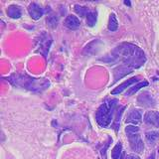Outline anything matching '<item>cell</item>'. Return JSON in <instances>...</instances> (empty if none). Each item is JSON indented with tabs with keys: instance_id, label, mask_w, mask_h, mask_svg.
Listing matches in <instances>:
<instances>
[{
	"instance_id": "obj_16",
	"label": "cell",
	"mask_w": 159,
	"mask_h": 159,
	"mask_svg": "<svg viewBox=\"0 0 159 159\" xmlns=\"http://www.w3.org/2000/svg\"><path fill=\"white\" fill-rule=\"evenodd\" d=\"M122 157V143L118 141L111 150V158L112 159H121Z\"/></svg>"
},
{
	"instance_id": "obj_10",
	"label": "cell",
	"mask_w": 159,
	"mask_h": 159,
	"mask_svg": "<svg viewBox=\"0 0 159 159\" xmlns=\"http://www.w3.org/2000/svg\"><path fill=\"white\" fill-rule=\"evenodd\" d=\"M28 12H29L30 16H31L32 19H34V20H39L40 18L43 16L44 10H43V8L40 6L39 4L33 2V3H31L28 6Z\"/></svg>"
},
{
	"instance_id": "obj_2",
	"label": "cell",
	"mask_w": 159,
	"mask_h": 159,
	"mask_svg": "<svg viewBox=\"0 0 159 159\" xmlns=\"http://www.w3.org/2000/svg\"><path fill=\"white\" fill-rule=\"evenodd\" d=\"M8 82L14 87L22 88L34 93H40L45 91L50 83L46 79H36L23 74H13L8 78Z\"/></svg>"
},
{
	"instance_id": "obj_6",
	"label": "cell",
	"mask_w": 159,
	"mask_h": 159,
	"mask_svg": "<svg viewBox=\"0 0 159 159\" xmlns=\"http://www.w3.org/2000/svg\"><path fill=\"white\" fill-rule=\"evenodd\" d=\"M143 120L148 125H151L154 127H159V112L155 111H147L144 114Z\"/></svg>"
},
{
	"instance_id": "obj_24",
	"label": "cell",
	"mask_w": 159,
	"mask_h": 159,
	"mask_svg": "<svg viewBox=\"0 0 159 159\" xmlns=\"http://www.w3.org/2000/svg\"><path fill=\"white\" fill-rule=\"evenodd\" d=\"M147 159H155V154H154V153H152L150 156H149V157H147Z\"/></svg>"
},
{
	"instance_id": "obj_1",
	"label": "cell",
	"mask_w": 159,
	"mask_h": 159,
	"mask_svg": "<svg viewBox=\"0 0 159 159\" xmlns=\"http://www.w3.org/2000/svg\"><path fill=\"white\" fill-rule=\"evenodd\" d=\"M114 63L121 61L123 65L132 69H137L145 63L146 58L142 50L131 43H121L111 53Z\"/></svg>"
},
{
	"instance_id": "obj_20",
	"label": "cell",
	"mask_w": 159,
	"mask_h": 159,
	"mask_svg": "<svg viewBox=\"0 0 159 159\" xmlns=\"http://www.w3.org/2000/svg\"><path fill=\"white\" fill-rule=\"evenodd\" d=\"M87 24L89 27H93L97 23V13L94 11H89L87 15Z\"/></svg>"
},
{
	"instance_id": "obj_23",
	"label": "cell",
	"mask_w": 159,
	"mask_h": 159,
	"mask_svg": "<svg viewBox=\"0 0 159 159\" xmlns=\"http://www.w3.org/2000/svg\"><path fill=\"white\" fill-rule=\"evenodd\" d=\"M125 159H140L135 154H128V155L125 156Z\"/></svg>"
},
{
	"instance_id": "obj_22",
	"label": "cell",
	"mask_w": 159,
	"mask_h": 159,
	"mask_svg": "<svg viewBox=\"0 0 159 159\" xmlns=\"http://www.w3.org/2000/svg\"><path fill=\"white\" fill-rule=\"evenodd\" d=\"M125 132L126 134H134V133H138L139 132V127L135 125H128L125 127Z\"/></svg>"
},
{
	"instance_id": "obj_7",
	"label": "cell",
	"mask_w": 159,
	"mask_h": 159,
	"mask_svg": "<svg viewBox=\"0 0 159 159\" xmlns=\"http://www.w3.org/2000/svg\"><path fill=\"white\" fill-rule=\"evenodd\" d=\"M132 68L126 66V65H120L117 68L113 70V78H114V82H117L118 80H120L121 78L125 77L126 75L130 74L132 72Z\"/></svg>"
},
{
	"instance_id": "obj_18",
	"label": "cell",
	"mask_w": 159,
	"mask_h": 159,
	"mask_svg": "<svg viewBox=\"0 0 159 159\" xmlns=\"http://www.w3.org/2000/svg\"><path fill=\"white\" fill-rule=\"evenodd\" d=\"M107 28H108L109 31H111V32L116 31L117 28H118V22H117V19H116V15H114L113 13L109 15V20H108Z\"/></svg>"
},
{
	"instance_id": "obj_12",
	"label": "cell",
	"mask_w": 159,
	"mask_h": 159,
	"mask_svg": "<svg viewBox=\"0 0 159 159\" xmlns=\"http://www.w3.org/2000/svg\"><path fill=\"white\" fill-rule=\"evenodd\" d=\"M7 15L12 19H18L21 17L22 15V10L18 5L12 4L7 8Z\"/></svg>"
},
{
	"instance_id": "obj_13",
	"label": "cell",
	"mask_w": 159,
	"mask_h": 159,
	"mask_svg": "<svg viewBox=\"0 0 159 159\" xmlns=\"http://www.w3.org/2000/svg\"><path fill=\"white\" fill-rule=\"evenodd\" d=\"M125 109V107H119V108L116 111V116H114V119L112 122V128L116 130V132L118 131L119 125H120V118L123 113V111Z\"/></svg>"
},
{
	"instance_id": "obj_25",
	"label": "cell",
	"mask_w": 159,
	"mask_h": 159,
	"mask_svg": "<svg viewBox=\"0 0 159 159\" xmlns=\"http://www.w3.org/2000/svg\"><path fill=\"white\" fill-rule=\"evenodd\" d=\"M124 4H125V5H128V6H130V5H131V3L129 2V1H124Z\"/></svg>"
},
{
	"instance_id": "obj_17",
	"label": "cell",
	"mask_w": 159,
	"mask_h": 159,
	"mask_svg": "<svg viewBox=\"0 0 159 159\" xmlns=\"http://www.w3.org/2000/svg\"><path fill=\"white\" fill-rule=\"evenodd\" d=\"M145 137H146V141L150 144V145H153L159 138V131H154V130L148 131L145 133Z\"/></svg>"
},
{
	"instance_id": "obj_5",
	"label": "cell",
	"mask_w": 159,
	"mask_h": 159,
	"mask_svg": "<svg viewBox=\"0 0 159 159\" xmlns=\"http://www.w3.org/2000/svg\"><path fill=\"white\" fill-rule=\"evenodd\" d=\"M141 120H142V112L140 109H136V108L129 111L125 117V122L131 123L132 125H135V124L141 122Z\"/></svg>"
},
{
	"instance_id": "obj_4",
	"label": "cell",
	"mask_w": 159,
	"mask_h": 159,
	"mask_svg": "<svg viewBox=\"0 0 159 159\" xmlns=\"http://www.w3.org/2000/svg\"><path fill=\"white\" fill-rule=\"evenodd\" d=\"M127 138L129 141V145L130 148L134 152L136 153H141L144 149V143L142 139L139 135V133H134V134H127Z\"/></svg>"
},
{
	"instance_id": "obj_8",
	"label": "cell",
	"mask_w": 159,
	"mask_h": 159,
	"mask_svg": "<svg viewBox=\"0 0 159 159\" xmlns=\"http://www.w3.org/2000/svg\"><path fill=\"white\" fill-rule=\"evenodd\" d=\"M137 102L144 107H151L153 106H155L154 98H152L151 94L147 92L141 93L140 96L137 98Z\"/></svg>"
},
{
	"instance_id": "obj_21",
	"label": "cell",
	"mask_w": 159,
	"mask_h": 159,
	"mask_svg": "<svg viewBox=\"0 0 159 159\" xmlns=\"http://www.w3.org/2000/svg\"><path fill=\"white\" fill-rule=\"evenodd\" d=\"M58 22H59V19L57 16L55 15H50V16L47 18V23H48V26L51 27V28H56L58 26Z\"/></svg>"
},
{
	"instance_id": "obj_15",
	"label": "cell",
	"mask_w": 159,
	"mask_h": 159,
	"mask_svg": "<svg viewBox=\"0 0 159 159\" xmlns=\"http://www.w3.org/2000/svg\"><path fill=\"white\" fill-rule=\"evenodd\" d=\"M147 86H148V82H146V81H143V82L138 83L137 84H135V86H133V87L128 89V91H126V93H125V96L126 97H130L131 94L137 93L139 89H141L142 88L147 87Z\"/></svg>"
},
{
	"instance_id": "obj_3",
	"label": "cell",
	"mask_w": 159,
	"mask_h": 159,
	"mask_svg": "<svg viewBox=\"0 0 159 159\" xmlns=\"http://www.w3.org/2000/svg\"><path fill=\"white\" fill-rule=\"evenodd\" d=\"M118 101L116 98L106 99V102L101 104L96 112V120L102 127H107L113 120V116H116V107Z\"/></svg>"
},
{
	"instance_id": "obj_19",
	"label": "cell",
	"mask_w": 159,
	"mask_h": 159,
	"mask_svg": "<svg viewBox=\"0 0 159 159\" xmlns=\"http://www.w3.org/2000/svg\"><path fill=\"white\" fill-rule=\"evenodd\" d=\"M74 10L75 12H76L80 17H84L87 16L88 13H89V9L88 7L86 6H82V5H79V4H76L74 6Z\"/></svg>"
},
{
	"instance_id": "obj_14",
	"label": "cell",
	"mask_w": 159,
	"mask_h": 159,
	"mask_svg": "<svg viewBox=\"0 0 159 159\" xmlns=\"http://www.w3.org/2000/svg\"><path fill=\"white\" fill-rule=\"evenodd\" d=\"M98 44H101V42H99L98 40H94V41L88 44L84 49V55H92V54L97 53V48H98Z\"/></svg>"
},
{
	"instance_id": "obj_11",
	"label": "cell",
	"mask_w": 159,
	"mask_h": 159,
	"mask_svg": "<svg viewBox=\"0 0 159 159\" xmlns=\"http://www.w3.org/2000/svg\"><path fill=\"white\" fill-rule=\"evenodd\" d=\"M65 26L70 30H77L81 26L80 19L75 15H69L65 20Z\"/></svg>"
},
{
	"instance_id": "obj_26",
	"label": "cell",
	"mask_w": 159,
	"mask_h": 159,
	"mask_svg": "<svg viewBox=\"0 0 159 159\" xmlns=\"http://www.w3.org/2000/svg\"><path fill=\"white\" fill-rule=\"evenodd\" d=\"M158 153H159V148H158Z\"/></svg>"
},
{
	"instance_id": "obj_9",
	"label": "cell",
	"mask_w": 159,
	"mask_h": 159,
	"mask_svg": "<svg viewBox=\"0 0 159 159\" xmlns=\"http://www.w3.org/2000/svg\"><path fill=\"white\" fill-rule=\"evenodd\" d=\"M139 79H140V77H139V76H135V77H132L130 79L126 80L125 82H123L122 84H119L118 87H116V89H114L113 91L111 92V94H118V93H122L124 89H126L127 88H129V87L131 86V84L137 83L139 81Z\"/></svg>"
}]
</instances>
